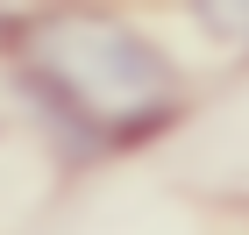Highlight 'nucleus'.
<instances>
[{"label":"nucleus","instance_id":"obj_1","mask_svg":"<svg viewBox=\"0 0 249 235\" xmlns=\"http://www.w3.org/2000/svg\"><path fill=\"white\" fill-rule=\"evenodd\" d=\"M29 93L50 100V114L100 143H142L178 107V72L150 36H135L114 15H57L36 21L21 43Z\"/></svg>","mask_w":249,"mask_h":235}]
</instances>
